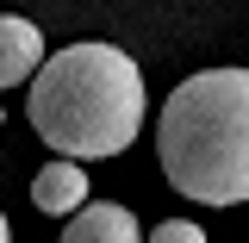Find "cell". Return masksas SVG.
I'll return each mask as SVG.
<instances>
[{
    "instance_id": "obj_1",
    "label": "cell",
    "mask_w": 249,
    "mask_h": 243,
    "mask_svg": "<svg viewBox=\"0 0 249 243\" xmlns=\"http://www.w3.org/2000/svg\"><path fill=\"white\" fill-rule=\"evenodd\" d=\"M143 69L124 56L119 44H69L56 56L31 69L25 119L56 156L93 162V156L131 150L143 131Z\"/></svg>"
},
{
    "instance_id": "obj_2",
    "label": "cell",
    "mask_w": 249,
    "mask_h": 243,
    "mask_svg": "<svg viewBox=\"0 0 249 243\" xmlns=\"http://www.w3.org/2000/svg\"><path fill=\"white\" fill-rule=\"evenodd\" d=\"M156 156L175 193L199 206L249 200V69H199L168 93Z\"/></svg>"
},
{
    "instance_id": "obj_3",
    "label": "cell",
    "mask_w": 249,
    "mask_h": 243,
    "mask_svg": "<svg viewBox=\"0 0 249 243\" xmlns=\"http://www.w3.org/2000/svg\"><path fill=\"white\" fill-rule=\"evenodd\" d=\"M56 243H143V231H137L131 206H112V200H81V206L69 212V224H62Z\"/></svg>"
},
{
    "instance_id": "obj_4",
    "label": "cell",
    "mask_w": 249,
    "mask_h": 243,
    "mask_svg": "<svg viewBox=\"0 0 249 243\" xmlns=\"http://www.w3.org/2000/svg\"><path fill=\"white\" fill-rule=\"evenodd\" d=\"M81 200H88V175H81L75 156H56L50 168H37V181H31V206H37V212L69 218Z\"/></svg>"
},
{
    "instance_id": "obj_5",
    "label": "cell",
    "mask_w": 249,
    "mask_h": 243,
    "mask_svg": "<svg viewBox=\"0 0 249 243\" xmlns=\"http://www.w3.org/2000/svg\"><path fill=\"white\" fill-rule=\"evenodd\" d=\"M37 62H44V31L19 13H0V88H19Z\"/></svg>"
},
{
    "instance_id": "obj_6",
    "label": "cell",
    "mask_w": 249,
    "mask_h": 243,
    "mask_svg": "<svg viewBox=\"0 0 249 243\" xmlns=\"http://www.w3.org/2000/svg\"><path fill=\"white\" fill-rule=\"evenodd\" d=\"M143 243H206V231H199V224H187V218H168V224H156Z\"/></svg>"
},
{
    "instance_id": "obj_7",
    "label": "cell",
    "mask_w": 249,
    "mask_h": 243,
    "mask_svg": "<svg viewBox=\"0 0 249 243\" xmlns=\"http://www.w3.org/2000/svg\"><path fill=\"white\" fill-rule=\"evenodd\" d=\"M0 243H13V231H6V212H0Z\"/></svg>"
},
{
    "instance_id": "obj_8",
    "label": "cell",
    "mask_w": 249,
    "mask_h": 243,
    "mask_svg": "<svg viewBox=\"0 0 249 243\" xmlns=\"http://www.w3.org/2000/svg\"><path fill=\"white\" fill-rule=\"evenodd\" d=\"M0 125H6V112H0Z\"/></svg>"
}]
</instances>
